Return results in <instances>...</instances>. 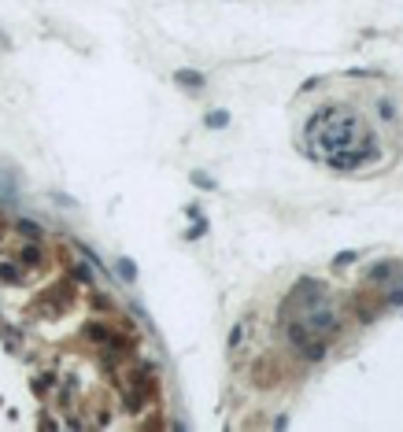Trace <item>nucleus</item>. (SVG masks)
Returning <instances> with one entry per match:
<instances>
[{
  "mask_svg": "<svg viewBox=\"0 0 403 432\" xmlns=\"http://www.w3.org/2000/svg\"><path fill=\"white\" fill-rule=\"evenodd\" d=\"M307 133H311V141H322V148H314L311 155L326 159V163L333 155H340V151H352V144L366 141L359 118L344 115V111H322V115H314L311 126H307Z\"/></svg>",
  "mask_w": 403,
  "mask_h": 432,
  "instance_id": "obj_1",
  "label": "nucleus"
},
{
  "mask_svg": "<svg viewBox=\"0 0 403 432\" xmlns=\"http://www.w3.org/2000/svg\"><path fill=\"white\" fill-rule=\"evenodd\" d=\"M174 82H178V85H185V89H200L207 78H203L200 70H185V66H181V70H174Z\"/></svg>",
  "mask_w": 403,
  "mask_h": 432,
  "instance_id": "obj_2",
  "label": "nucleus"
},
{
  "mask_svg": "<svg viewBox=\"0 0 403 432\" xmlns=\"http://www.w3.org/2000/svg\"><path fill=\"white\" fill-rule=\"evenodd\" d=\"M19 229H22L26 237H30V240H34V237H41V225H37V222H30V218H22V222H19Z\"/></svg>",
  "mask_w": 403,
  "mask_h": 432,
  "instance_id": "obj_3",
  "label": "nucleus"
},
{
  "mask_svg": "<svg viewBox=\"0 0 403 432\" xmlns=\"http://www.w3.org/2000/svg\"><path fill=\"white\" fill-rule=\"evenodd\" d=\"M226 122H229V115H226V111H215V115H207V126H211V130H222Z\"/></svg>",
  "mask_w": 403,
  "mask_h": 432,
  "instance_id": "obj_4",
  "label": "nucleus"
},
{
  "mask_svg": "<svg viewBox=\"0 0 403 432\" xmlns=\"http://www.w3.org/2000/svg\"><path fill=\"white\" fill-rule=\"evenodd\" d=\"M118 270H122V277H126V281H134V277H137L134 262H126V259H122V262H118Z\"/></svg>",
  "mask_w": 403,
  "mask_h": 432,
  "instance_id": "obj_5",
  "label": "nucleus"
},
{
  "mask_svg": "<svg viewBox=\"0 0 403 432\" xmlns=\"http://www.w3.org/2000/svg\"><path fill=\"white\" fill-rule=\"evenodd\" d=\"M203 233H207V222H196L193 229H189V240H196V237H203Z\"/></svg>",
  "mask_w": 403,
  "mask_h": 432,
  "instance_id": "obj_6",
  "label": "nucleus"
},
{
  "mask_svg": "<svg viewBox=\"0 0 403 432\" xmlns=\"http://www.w3.org/2000/svg\"><path fill=\"white\" fill-rule=\"evenodd\" d=\"M355 259H359L355 251H340V255H336V266H348V262H355Z\"/></svg>",
  "mask_w": 403,
  "mask_h": 432,
  "instance_id": "obj_7",
  "label": "nucleus"
},
{
  "mask_svg": "<svg viewBox=\"0 0 403 432\" xmlns=\"http://www.w3.org/2000/svg\"><path fill=\"white\" fill-rule=\"evenodd\" d=\"M241 336H244V325H241V329H233V332H229V347H237V344H241Z\"/></svg>",
  "mask_w": 403,
  "mask_h": 432,
  "instance_id": "obj_8",
  "label": "nucleus"
},
{
  "mask_svg": "<svg viewBox=\"0 0 403 432\" xmlns=\"http://www.w3.org/2000/svg\"><path fill=\"white\" fill-rule=\"evenodd\" d=\"M0 277H4V281H15L19 274H15V270H11V266H0Z\"/></svg>",
  "mask_w": 403,
  "mask_h": 432,
  "instance_id": "obj_9",
  "label": "nucleus"
}]
</instances>
